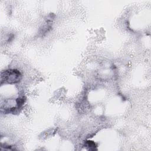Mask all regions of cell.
<instances>
[{
	"label": "cell",
	"mask_w": 151,
	"mask_h": 151,
	"mask_svg": "<svg viewBox=\"0 0 151 151\" xmlns=\"http://www.w3.org/2000/svg\"><path fill=\"white\" fill-rule=\"evenodd\" d=\"M22 79V75L19 71L16 69L6 70L1 73V84H16L19 83Z\"/></svg>",
	"instance_id": "6da1fadb"
}]
</instances>
